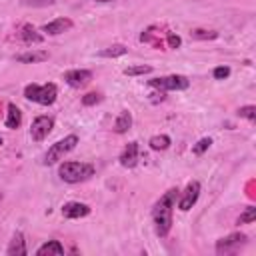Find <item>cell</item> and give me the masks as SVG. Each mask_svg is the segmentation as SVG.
Returning a JSON list of instances; mask_svg holds the SVG:
<instances>
[{
  "mask_svg": "<svg viewBox=\"0 0 256 256\" xmlns=\"http://www.w3.org/2000/svg\"><path fill=\"white\" fill-rule=\"evenodd\" d=\"M178 188H170L166 190L158 202L154 204L152 208V220H154V230L160 238H166L170 228H172V212H174V206H176V200H178Z\"/></svg>",
  "mask_w": 256,
  "mask_h": 256,
  "instance_id": "cell-1",
  "label": "cell"
},
{
  "mask_svg": "<svg viewBox=\"0 0 256 256\" xmlns=\"http://www.w3.org/2000/svg\"><path fill=\"white\" fill-rule=\"evenodd\" d=\"M58 176L68 184H80L94 176V166L88 162H62L58 166Z\"/></svg>",
  "mask_w": 256,
  "mask_h": 256,
  "instance_id": "cell-2",
  "label": "cell"
},
{
  "mask_svg": "<svg viewBox=\"0 0 256 256\" xmlns=\"http://www.w3.org/2000/svg\"><path fill=\"white\" fill-rule=\"evenodd\" d=\"M24 98L30 100V102H36V104H42V106H50L56 102L58 98V88L56 84L48 82V84H26L24 88Z\"/></svg>",
  "mask_w": 256,
  "mask_h": 256,
  "instance_id": "cell-3",
  "label": "cell"
},
{
  "mask_svg": "<svg viewBox=\"0 0 256 256\" xmlns=\"http://www.w3.org/2000/svg\"><path fill=\"white\" fill-rule=\"evenodd\" d=\"M76 144H78V136H76V134H68V136H64L62 140L54 142V144L48 148V152L44 154L42 164H44V166H52V164H56L58 160L64 158V154L72 152V150L76 148Z\"/></svg>",
  "mask_w": 256,
  "mask_h": 256,
  "instance_id": "cell-4",
  "label": "cell"
},
{
  "mask_svg": "<svg viewBox=\"0 0 256 256\" xmlns=\"http://www.w3.org/2000/svg\"><path fill=\"white\" fill-rule=\"evenodd\" d=\"M248 242V236L242 234V232H232L228 234L226 238H220L216 242V254L218 256H230V254H236L240 252Z\"/></svg>",
  "mask_w": 256,
  "mask_h": 256,
  "instance_id": "cell-5",
  "label": "cell"
},
{
  "mask_svg": "<svg viewBox=\"0 0 256 256\" xmlns=\"http://www.w3.org/2000/svg\"><path fill=\"white\" fill-rule=\"evenodd\" d=\"M148 86L150 88H156V90H186L190 86V80L182 74H170V76H160V78H152L148 80Z\"/></svg>",
  "mask_w": 256,
  "mask_h": 256,
  "instance_id": "cell-6",
  "label": "cell"
},
{
  "mask_svg": "<svg viewBox=\"0 0 256 256\" xmlns=\"http://www.w3.org/2000/svg\"><path fill=\"white\" fill-rule=\"evenodd\" d=\"M54 128V118L52 116H36L32 120V126H30V136L32 140L36 142H42Z\"/></svg>",
  "mask_w": 256,
  "mask_h": 256,
  "instance_id": "cell-7",
  "label": "cell"
},
{
  "mask_svg": "<svg viewBox=\"0 0 256 256\" xmlns=\"http://www.w3.org/2000/svg\"><path fill=\"white\" fill-rule=\"evenodd\" d=\"M198 196H200V182H198V180L188 182L186 190H184L182 194H178V210L188 212V210L198 202Z\"/></svg>",
  "mask_w": 256,
  "mask_h": 256,
  "instance_id": "cell-8",
  "label": "cell"
},
{
  "mask_svg": "<svg viewBox=\"0 0 256 256\" xmlns=\"http://www.w3.org/2000/svg\"><path fill=\"white\" fill-rule=\"evenodd\" d=\"M64 82L70 88H84V86H88L92 82V72L86 70V68L68 70V72H64Z\"/></svg>",
  "mask_w": 256,
  "mask_h": 256,
  "instance_id": "cell-9",
  "label": "cell"
},
{
  "mask_svg": "<svg viewBox=\"0 0 256 256\" xmlns=\"http://www.w3.org/2000/svg\"><path fill=\"white\" fill-rule=\"evenodd\" d=\"M138 158H140L138 142H128V144L124 146V150L120 152L118 162H120V166H124V168H134V166L138 164Z\"/></svg>",
  "mask_w": 256,
  "mask_h": 256,
  "instance_id": "cell-10",
  "label": "cell"
},
{
  "mask_svg": "<svg viewBox=\"0 0 256 256\" xmlns=\"http://www.w3.org/2000/svg\"><path fill=\"white\" fill-rule=\"evenodd\" d=\"M90 214V206L84 204V202H66L62 206V216L64 218H70V220H76V218H84Z\"/></svg>",
  "mask_w": 256,
  "mask_h": 256,
  "instance_id": "cell-11",
  "label": "cell"
},
{
  "mask_svg": "<svg viewBox=\"0 0 256 256\" xmlns=\"http://www.w3.org/2000/svg\"><path fill=\"white\" fill-rule=\"evenodd\" d=\"M72 26H74V22H72L70 18H56V20L44 24V26H42V32H46L48 36H58V34H62V32H68Z\"/></svg>",
  "mask_w": 256,
  "mask_h": 256,
  "instance_id": "cell-12",
  "label": "cell"
},
{
  "mask_svg": "<svg viewBox=\"0 0 256 256\" xmlns=\"http://www.w3.org/2000/svg\"><path fill=\"white\" fill-rule=\"evenodd\" d=\"M14 60L20 64H38V62L48 60V52L46 50H26V52L16 54Z\"/></svg>",
  "mask_w": 256,
  "mask_h": 256,
  "instance_id": "cell-13",
  "label": "cell"
},
{
  "mask_svg": "<svg viewBox=\"0 0 256 256\" xmlns=\"http://www.w3.org/2000/svg\"><path fill=\"white\" fill-rule=\"evenodd\" d=\"M18 36L24 44H40L44 40V36L32 26V24H22L20 30H18Z\"/></svg>",
  "mask_w": 256,
  "mask_h": 256,
  "instance_id": "cell-14",
  "label": "cell"
},
{
  "mask_svg": "<svg viewBox=\"0 0 256 256\" xmlns=\"http://www.w3.org/2000/svg\"><path fill=\"white\" fill-rule=\"evenodd\" d=\"M6 254L8 256H24L28 254V248H26V240H24V234L22 232H16L6 248Z\"/></svg>",
  "mask_w": 256,
  "mask_h": 256,
  "instance_id": "cell-15",
  "label": "cell"
},
{
  "mask_svg": "<svg viewBox=\"0 0 256 256\" xmlns=\"http://www.w3.org/2000/svg\"><path fill=\"white\" fill-rule=\"evenodd\" d=\"M4 124H6V128H10V130H16L20 124H22V112H20V108L16 106V104H8V114H6V120H4Z\"/></svg>",
  "mask_w": 256,
  "mask_h": 256,
  "instance_id": "cell-16",
  "label": "cell"
},
{
  "mask_svg": "<svg viewBox=\"0 0 256 256\" xmlns=\"http://www.w3.org/2000/svg\"><path fill=\"white\" fill-rule=\"evenodd\" d=\"M50 256V254H54V256H62L64 254V246L58 242V240H48V242H44L38 250H36V256Z\"/></svg>",
  "mask_w": 256,
  "mask_h": 256,
  "instance_id": "cell-17",
  "label": "cell"
},
{
  "mask_svg": "<svg viewBox=\"0 0 256 256\" xmlns=\"http://www.w3.org/2000/svg\"><path fill=\"white\" fill-rule=\"evenodd\" d=\"M130 126H132V114H130L128 110H122V112L118 114L116 122H114V132H116V134H124V132L130 130Z\"/></svg>",
  "mask_w": 256,
  "mask_h": 256,
  "instance_id": "cell-18",
  "label": "cell"
},
{
  "mask_svg": "<svg viewBox=\"0 0 256 256\" xmlns=\"http://www.w3.org/2000/svg\"><path fill=\"white\" fill-rule=\"evenodd\" d=\"M126 52H128V48H126L124 44H112V46L100 50L98 56H100V58H118V56H124Z\"/></svg>",
  "mask_w": 256,
  "mask_h": 256,
  "instance_id": "cell-19",
  "label": "cell"
},
{
  "mask_svg": "<svg viewBox=\"0 0 256 256\" xmlns=\"http://www.w3.org/2000/svg\"><path fill=\"white\" fill-rule=\"evenodd\" d=\"M148 144H150L152 150H166V148L172 144V140H170V136H166V134H156V136H152V138L148 140Z\"/></svg>",
  "mask_w": 256,
  "mask_h": 256,
  "instance_id": "cell-20",
  "label": "cell"
},
{
  "mask_svg": "<svg viewBox=\"0 0 256 256\" xmlns=\"http://www.w3.org/2000/svg\"><path fill=\"white\" fill-rule=\"evenodd\" d=\"M190 38H194V40H214V38H218V32L216 30H206V28H194V30H190Z\"/></svg>",
  "mask_w": 256,
  "mask_h": 256,
  "instance_id": "cell-21",
  "label": "cell"
},
{
  "mask_svg": "<svg viewBox=\"0 0 256 256\" xmlns=\"http://www.w3.org/2000/svg\"><path fill=\"white\" fill-rule=\"evenodd\" d=\"M150 72H152V66H148V64H136V66L124 68V76H144Z\"/></svg>",
  "mask_w": 256,
  "mask_h": 256,
  "instance_id": "cell-22",
  "label": "cell"
},
{
  "mask_svg": "<svg viewBox=\"0 0 256 256\" xmlns=\"http://www.w3.org/2000/svg\"><path fill=\"white\" fill-rule=\"evenodd\" d=\"M256 220V208L254 206H246L244 212L238 216V224H252Z\"/></svg>",
  "mask_w": 256,
  "mask_h": 256,
  "instance_id": "cell-23",
  "label": "cell"
},
{
  "mask_svg": "<svg viewBox=\"0 0 256 256\" xmlns=\"http://www.w3.org/2000/svg\"><path fill=\"white\" fill-rule=\"evenodd\" d=\"M238 116H240V118H246V120H250V122H256V106L248 104V106L238 108Z\"/></svg>",
  "mask_w": 256,
  "mask_h": 256,
  "instance_id": "cell-24",
  "label": "cell"
},
{
  "mask_svg": "<svg viewBox=\"0 0 256 256\" xmlns=\"http://www.w3.org/2000/svg\"><path fill=\"white\" fill-rule=\"evenodd\" d=\"M210 144H212V138H200V140L192 146V154H196V156L204 154V152L210 148Z\"/></svg>",
  "mask_w": 256,
  "mask_h": 256,
  "instance_id": "cell-25",
  "label": "cell"
},
{
  "mask_svg": "<svg viewBox=\"0 0 256 256\" xmlns=\"http://www.w3.org/2000/svg\"><path fill=\"white\" fill-rule=\"evenodd\" d=\"M98 102H102V94L100 92H88V94L82 96V106H94Z\"/></svg>",
  "mask_w": 256,
  "mask_h": 256,
  "instance_id": "cell-26",
  "label": "cell"
},
{
  "mask_svg": "<svg viewBox=\"0 0 256 256\" xmlns=\"http://www.w3.org/2000/svg\"><path fill=\"white\" fill-rule=\"evenodd\" d=\"M58 0H22V6H30V8H46L56 4Z\"/></svg>",
  "mask_w": 256,
  "mask_h": 256,
  "instance_id": "cell-27",
  "label": "cell"
},
{
  "mask_svg": "<svg viewBox=\"0 0 256 256\" xmlns=\"http://www.w3.org/2000/svg\"><path fill=\"white\" fill-rule=\"evenodd\" d=\"M180 44H182V40H180L178 34H172V32L166 34V46H168V48L176 50V48H180Z\"/></svg>",
  "mask_w": 256,
  "mask_h": 256,
  "instance_id": "cell-28",
  "label": "cell"
},
{
  "mask_svg": "<svg viewBox=\"0 0 256 256\" xmlns=\"http://www.w3.org/2000/svg\"><path fill=\"white\" fill-rule=\"evenodd\" d=\"M212 76L216 80H226L230 76V66H216L214 72H212Z\"/></svg>",
  "mask_w": 256,
  "mask_h": 256,
  "instance_id": "cell-29",
  "label": "cell"
},
{
  "mask_svg": "<svg viewBox=\"0 0 256 256\" xmlns=\"http://www.w3.org/2000/svg\"><path fill=\"white\" fill-rule=\"evenodd\" d=\"M150 96H152V98H150V100H152V102H154V104H156V102H162V100H164V98H166V96H164V92H162V90H158V92H154V94H150Z\"/></svg>",
  "mask_w": 256,
  "mask_h": 256,
  "instance_id": "cell-30",
  "label": "cell"
},
{
  "mask_svg": "<svg viewBox=\"0 0 256 256\" xmlns=\"http://www.w3.org/2000/svg\"><path fill=\"white\" fill-rule=\"evenodd\" d=\"M96 2H112V0H96Z\"/></svg>",
  "mask_w": 256,
  "mask_h": 256,
  "instance_id": "cell-31",
  "label": "cell"
},
{
  "mask_svg": "<svg viewBox=\"0 0 256 256\" xmlns=\"http://www.w3.org/2000/svg\"><path fill=\"white\" fill-rule=\"evenodd\" d=\"M2 144H4V140H2V136H0V146H2Z\"/></svg>",
  "mask_w": 256,
  "mask_h": 256,
  "instance_id": "cell-32",
  "label": "cell"
},
{
  "mask_svg": "<svg viewBox=\"0 0 256 256\" xmlns=\"http://www.w3.org/2000/svg\"><path fill=\"white\" fill-rule=\"evenodd\" d=\"M0 202H2V194H0Z\"/></svg>",
  "mask_w": 256,
  "mask_h": 256,
  "instance_id": "cell-33",
  "label": "cell"
}]
</instances>
